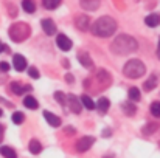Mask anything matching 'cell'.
Segmentation results:
<instances>
[{"label":"cell","mask_w":160,"mask_h":158,"mask_svg":"<svg viewBox=\"0 0 160 158\" xmlns=\"http://www.w3.org/2000/svg\"><path fill=\"white\" fill-rule=\"evenodd\" d=\"M121 107H123L124 113H126V115H129V116L135 113V105H134V103H132V101H128V103H124V104L121 105Z\"/></svg>","instance_id":"cell-26"},{"label":"cell","mask_w":160,"mask_h":158,"mask_svg":"<svg viewBox=\"0 0 160 158\" xmlns=\"http://www.w3.org/2000/svg\"><path fill=\"white\" fill-rule=\"evenodd\" d=\"M79 3H81L82 9H86V11H95V9L100 8L101 0H79Z\"/></svg>","instance_id":"cell-10"},{"label":"cell","mask_w":160,"mask_h":158,"mask_svg":"<svg viewBox=\"0 0 160 158\" xmlns=\"http://www.w3.org/2000/svg\"><path fill=\"white\" fill-rule=\"evenodd\" d=\"M67 104H68V107H70V110L73 112V113H81V107H82V103L75 96V95H68L67 96Z\"/></svg>","instance_id":"cell-7"},{"label":"cell","mask_w":160,"mask_h":158,"mask_svg":"<svg viewBox=\"0 0 160 158\" xmlns=\"http://www.w3.org/2000/svg\"><path fill=\"white\" fill-rule=\"evenodd\" d=\"M157 129H159V124L151 122V124H146V126L143 127V133H145V135H151V133H154Z\"/></svg>","instance_id":"cell-27"},{"label":"cell","mask_w":160,"mask_h":158,"mask_svg":"<svg viewBox=\"0 0 160 158\" xmlns=\"http://www.w3.org/2000/svg\"><path fill=\"white\" fill-rule=\"evenodd\" d=\"M140 98H142L140 90H138L137 87H131V89H129V99L134 103V101H140Z\"/></svg>","instance_id":"cell-24"},{"label":"cell","mask_w":160,"mask_h":158,"mask_svg":"<svg viewBox=\"0 0 160 158\" xmlns=\"http://www.w3.org/2000/svg\"><path fill=\"white\" fill-rule=\"evenodd\" d=\"M75 22H76V26H78L81 31H87V30H89V23H90V20H89V17H87L86 14L78 16Z\"/></svg>","instance_id":"cell-13"},{"label":"cell","mask_w":160,"mask_h":158,"mask_svg":"<svg viewBox=\"0 0 160 158\" xmlns=\"http://www.w3.org/2000/svg\"><path fill=\"white\" fill-rule=\"evenodd\" d=\"M98 81L103 85H109L110 84V76H109V73H107L106 70H100L98 71Z\"/></svg>","instance_id":"cell-20"},{"label":"cell","mask_w":160,"mask_h":158,"mask_svg":"<svg viewBox=\"0 0 160 158\" xmlns=\"http://www.w3.org/2000/svg\"><path fill=\"white\" fill-rule=\"evenodd\" d=\"M3 132H5V127L0 124V143H2V140H3Z\"/></svg>","instance_id":"cell-33"},{"label":"cell","mask_w":160,"mask_h":158,"mask_svg":"<svg viewBox=\"0 0 160 158\" xmlns=\"http://www.w3.org/2000/svg\"><path fill=\"white\" fill-rule=\"evenodd\" d=\"M90 30L98 37H110L117 31V22L112 17L104 16V17H100L98 20H95V23L90 26Z\"/></svg>","instance_id":"cell-2"},{"label":"cell","mask_w":160,"mask_h":158,"mask_svg":"<svg viewBox=\"0 0 160 158\" xmlns=\"http://www.w3.org/2000/svg\"><path fill=\"white\" fill-rule=\"evenodd\" d=\"M61 2L62 0H42L45 9H54V8H58L61 5Z\"/></svg>","instance_id":"cell-25"},{"label":"cell","mask_w":160,"mask_h":158,"mask_svg":"<svg viewBox=\"0 0 160 158\" xmlns=\"http://www.w3.org/2000/svg\"><path fill=\"white\" fill-rule=\"evenodd\" d=\"M31 34V28L30 25H27L25 22H19V23H14L11 25L9 28V37L14 41V42H23L25 39H28Z\"/></svg>","instance_id":"cell-3"},{"label":"cell","mask_w":160,"mask_h":158,"mask_svg":"<svg viewBox=\"0 0 160 158\" xmlns=\"http://www.w3.org/2000/svg\"><path fill=\"white\" fill-rule=\"evenodd\" d=\"M78 59L82 64V67H86V68H92L93 67V60H92V57L87 53H79L78 54Z\"/></svg>","instance_id":"cell-15"},{"label":"cell","mask_w":160,"mask_h":158,"mask_svg":"<svg viewBox=\"0 0 160 158\" xmlns=\"http://www.w3.org/2000/svg\"><path fill=\"white\" fill-rule=\"evenodd\" d=\"M28 74H30L33 79H38V78H39V71H38V68H34V67H30V68H28Z\"/></svg>","instance_id":"cell-31"},{"label":"cell","mask_w":160,"mask_h":158,"mask_svg":"<svg viewBox=\"0 0 160 158\" xmlns=\"http://www.w3.org/2000/svg\"><path fill=\"white\" fill-rule=\"evenodd\" d=\"M145 71H146L145 64H143L142 60H138V59H131V60L124 65V68H123L124 76H128L129 79H137V78L143 76Z\"/></svg>","instance_id":"cell-4"},{"label":"cell","mask_w":160,"mask_h":158,"mask_svg":"<svg viewBox=\"0 0 160 158\" xmlns=\"http://www.w3.org/2000/svg\"><path fill=\"white\" fill-rule=\"evenodd\" d=\"M23 105H25L27 108L34 110V108H38V107H39V103H38L33 96H25V99H23Z\"/></svg>","instance_id":"cell-22"},{"label":"cell","mask_w":160,"mask_h":158,"mask_svg":"<svg viewBox=\"0 0 160 158\" xmlns=\"http://www.w3.org/2000/svg\"><path fill=\"white\" fill-rule=\"evenodd\" d=\"M65 79H67V82H73V78H72V74H65Z\"/></svg>","instance_id":"cell-35"},{"label":"cell","mask_w":160,"mask_h":158,"mask_svg":"<svg viewBox=\"0 0 160 158\" xmlns=\"http://www.w3.org/2000/svg\"><path fill=\"white\" fill-rule=\"evenodd\" d=\"M157 57L160 59V41H159V47H157Z\"/></svg>","instance_id":"cell-36"},{"label":"cell","mask_w":160,"mask_h":158,"mask_svg":"<svg viewBox=\"0 0 160 158\" xmlns=\"http://www.w3.org/2000/svg\"><path fill=\"white\" fill-rule=\"evenodd\" d=\"M28 149H30V152H31L33 155H38V154L42 152V144H41L38 140H31L30 144H28Z\"/></svg>","instance_id":"cell-17"},{"label":"cell","mask_w":160,"mask_h":158,"mask_svg":"<svg viewBox=\"0 0 160 158\" xmlns=\"http://www.w3.org/2000/svg\"><path fill=\"white\" fill-rule=\"evenodd\" d=\"M22 8H23L27 12L33 14V12L36 11V3H34L33 0H22Z\"/></svg>","instance_id":"cell-23"},{"label":"cell","mask_w":160,"mask_h":158,"mask_svg":"<svg viewBox=\"0 0 160 158\" xmlns=\"http://www.w3.org/2000/svg\"><path fill=\"white\" fill-rule=\"evenodd\" d=\"M54 98L58 99V103H59L61 105H65V104H67V96H65L62 92H56V93H54Z\"/></svg>","instance_id":"cell-29"},{"label":"cell","mask_w":160,"mask_h":158,"mask_svg":"<svg viewBox=\"0 0 160 158\" xmlns=\"http://www.w3.org/2000/svg\"><path fill=\"white\" fill-rule=\"evenodd\" d=\"M8 70H9V64H8V62H5V60H3V62H0V71H5V73H6Z\"/></svg>","instance_id":"cell-32"},{"label":"cell","mask_w":160,"mask_h":158,"mask_svg":"<svg viewBox=\"0 0 160 158\" xmlns=\"http://www.w3.org/2000/svg\"><path fill=\"white\" fill-rule=\"evenodd\" d=\"M145 23H146L149 28H156V26H159L160 16H159V14H149V16L145 19Z\"/></svg>","instance_id":"cell-16"},{"label":"cell","mask_w":160,"mask_h":158,"mask_svg":"<svg viewBox=\"0 0 160 158\" xmlns=\"http://www.w3.org/2000/svg\"><path fill=\"white\" fill-rule=\"evenodd\" d=\"M157 82H159L157 76H156V74H151V76H149V79H146V81H145L143 89H145L146 92H151V90H154V89L157 87Z\"/></svg>","instance_id":"cell-14"},{"label":"cell","mask_w":160,"mask_h":158,"mask_svg":"<svg viewBox=\"0 0 160 158\" xmlns=\"http://www.w3.org/2000/svg\"><path fill=\"white\" fill-rule=\"evenodd\" d=\"M12 65L17 71H23L27 68V59L22 54H14L12 56Z\"/></svg>","instance_id":"cell-8"},{"label":"cell","mask_w":160,"mask_h":158,"mask_svg":"<svg viewBox=\"0 0 160 158\" xmlns=\"http://www.w3.org/2000/svg\"><path fill=\"white\" fill-rule=\"evenodd\" d=\"M93 143H95V138L93 136H82L76 143V151L78 152H86V151H89L93 146Z\"/></svg>","instance_id":"cell-5"},{"label":"cell","mask_w":160,"mask_h":158,"mask_svg":"<svg viewBox=\"0 0 160 158\" xmlns=\"http://www.w3.org/2000/svg\"><path fill=\"white\" fill-rule=\"evenodd\" d=\"M41 25H42V30H44V33L47 36H53L56 33V25H54V22L52 19H44L41 22Z\"/></svg>","instance_id":"cell-9"},{"label":"cell","mask_w":160,"mask_h":158,"mask_svg":"<svg viewBox=\"0 0 160 158\" xmlns=\"http://www.w3.org/2000/svg\"><path fill=\"white\" fill-rule=\"evenodd\" d=\"M81 103H82V105H84L87 110H93V108L97 107V104L92 101V98L87 96V95H82V96H81Z\"/></svg>","instance_id":"cell-21"},{"label":"cell","mask_w":160,"mask_h":158,"mask_svg":"<svg viewBox=\"0 0 160 158\" xmlns=\"http://www.w3.org/2000/svg\"><path fill=\"white\" fill-rule=\"evenodd\" d=\"M2 51H8V47H6V45H3V44L0 42V53Z\"/></svg>","instance_id":"cell-34"},{"label":"cell","mask_w":160,"mask_h":158,"mask_svg":"<svg viewBox=\"0 0 160 158\" xmlns=\"http://www.w3.org/2000/svg\"><path fill=\"white\" fill-rule=\"evenodd\" d=\"M0 154H2V157L5 158H17L16 151L12 147H8V146H2L0 147Z\"/></svg>","instance_id":"cell-19"},{"label":"cell","mask_w":160,"mask_h":158,"mask_svg":"<svg viewBox=\"0 0 160 158\" xmlns=\"http://www.w3.org/2000/svg\"><path fill=\"white\" fill-rule=\"evenodd\" d=\"M151 113L156 118H160V103H152V105H151Z\"/></svg>","instance_id":"cell-30"},{"label":"cell","mask_w":160,"mask_h":158,"mask_svg":"<svg viewBox=\"0 0 160 158\" xmlns=\"http://www.w3.org/2000/svg\"><path fill=\"white\" fill-rule=\"evenodd\" d=\"M2 115H3V112H2V108H0V116H2Z\"/></svg>","instance_id":"cell-37"},{"label":"cell","mask_w":160,"mask_h":158,"mask_svg":"<svg viewBox=\"0 0 160 158\" xmlns=\"http://www.w3.org/2000/svg\"><path fill=\"white\" fill-rule=\"evenodd\" d=\"M56 45H58L59 50H62V51H68V50H72V47H73L72 41H70L65 34H59V36H58V39H56Z\"/></svg>","instance_id":"cell-6"},{"label":"cell","mask_w":160,"mask_h":158,"mask_svg":"<svg viewBox=\"0 0 160 158\" xmlns=\"http://www.w3.org/2000/svg\"><path fill=\"white\" fill-rule=\"evenodd\" d=\"M11 119H12V122H14V124H22V122L25 121V116H23V113H22V112H14V113H12V116H11Z\"/></svg>","instance_id":"cell-28"},{"label":"cell","mask_w":160,"mask_h":158,"mask_svg":"<svg viewBox=\"0 0 160 158\" xmlns=\"http://www.w3.org/2000/svg\"><path fill=\"white\" fill-rule=\"evenodd\" d=\"M137 48H138L137 41L129 34H120L110 45V50L115 54H129L137 51Z\"/></svg>","instance_id":"cell-1"},{"label":"cell","mask_w":160,"mask_h":158,"mask_svg":"<svg viewBox=\"0 0 160 158\" xmlns=\"http://www.w3.org/2000/svg\"><path fill=\"white\" fill-rule=\"evenodd\" d=\"M44 118L47 119V122H48L52 127H59V126H61V118L56 116V115H53V113L48 112V110L44 112Z\"/></svg>","instance_id":"cell-12"},{"label":"cell","mask_w":160,"mask_h":158,"mask_svg":"<svg viewBox=\"0 0 160 158\" xmlns=\"http://www.w3.org/2000/svg\"><path fill=\"white\" fill-rule=\"evenodd\" d=\"M9 87H11V92L16 93V95H22L23 92H31V90H33L31 85H22V84H19V82H11Z\"/></svg>","instance_id":"cell-11"},{"label":"cell","mask_w":160,"mask_h":158,"mask_svg":"<svg viewBox=\"0 0 160 158\" xmlns=\"http://www.w3.org/2000/svg\"><path fill=\"white\" fill-rule=\"evenodd\" d=\"M109 105H110V103H109V99L107 98H100L98 99V103H97V108H98V112L100 113H106L107 110H109Z\"/></svg>","instance_id":"cell-18"}]
</instances>
